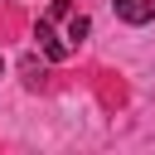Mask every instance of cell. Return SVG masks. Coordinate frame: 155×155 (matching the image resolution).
I'll return each mask as SVG.
<instances>
[{"instance_id":"2","label":"cell","mask_w":155,"mask_h":155,"mask_svg":"<svg viewBox=\"0 0 155 155\" xmlns=\"http://www.w3.org/2000/svg\"><path fill=\"white\" fill-rule=\"evenodd\" d=\"M111 10H116L121 24H136V29L155 19V0H111Z\"/></svg>"},{"instance_id":"4","label":"cell","mask_w":155,"mask_h":155,"mask_svg":"<svg viewBox=\"0 0 155 155\" xmlns=\"http://www.w3.org/2000/svg\"><path fill=\"white\" fill-rule=\"evenodd\" d=\"M0 78H5V58H0Z\"/></svg>"},{"instance_id":"3","label":"cell","mask_w":155,"mask_h":155,"mask_svg":"<svg viewBox=\"0 0 155 155\" xmlns=\"http://www.w3.org/2000/svg\"><path fill=\"white\" fill-rule=\"evenodd\" d=\"M24 82H29V87L44 82V63H39V58H24Z\"/></svg>"},{"instance_id":"1","label":"cell","mask_w":155,"mask_h":155,"mask_svg":"<svg viewBox=\"0 0 155 155\" xmlns=\"http://www.w3.org/2000/svg\"><path fill=\"white\" fill-rule=\"evenodd\" d=\"M87 29H92V19H87L73 0H48V10H44L39 24H34V39H39V53H44L48 63H63V58H73V53L82 48Z\"/></svg>"}]
</instances>
